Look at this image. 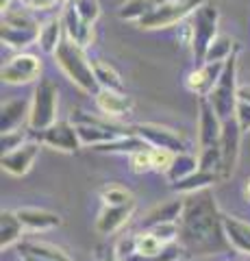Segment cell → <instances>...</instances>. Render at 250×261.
<instances>
[{
  "label": "cell",
  "mask_w": 250,
  "mask_h": 261,
  "mask_svg": "<svg viewBox=\"0 0 250 261\" xmlns=\"http://www.w3.org/2000/svg\"><path fill=\"white\" fill-rule=\"evenodd\" d=\"M135 202H128V205H107L102 209V214L96 220V231L100 235H111L116 233L118 228H122L128 218L133 216Z\"/></svg>",
  "instance_id": "2e32d148"
},
{
  "label": "cell",
  "mask_w": 250,
  "mask_h": 261,
  "mask_svg": "<svg viewBox=\"0 0 250 261\" xmlns=\"http://www.w3.org/2000/svg\"><path fill=\"white\" fill-rule=\"evenodd\" d=\"M24 144V130L15 128V130H7L3 133V152H9L13 148H18V146Z\"/></svg>",
  "instance_id": "8d00e7d4"
},
{
  "label": "cell",
  "mask_w": 250,
  "mask_h": 261,
  "mask_svg": "<svg viewBox=\"0 0 250 261\" xmlns=\"http://www.w3.org/2000/svg\"><path fill=\"white\" fill-rule=\"evenodd\" d=\"M205 3L207 0H168V3L157 7L155 11L144 15V18L137 22V27L142 31H161V29L176 27V24L191 18L193 11Z\"/></svg>",
  "instance_id": "8992f818"
},
{
  "label": "cell",
  "mask_w": 250,
  "mask_h": 261,
  "mask_svg": "<svg viewBox=\"0 0 250 261\" xmlns=\"http://www.w3.org/2000/svg\"><path fill=\"white\" fill-rule=\"evenodd\" d=\"M20 250L24 257H35L44 261H74L66 250H61L59 246H52V244H46V242H24Z\"/></svg>",
  "instance_id": "7402d4cb"
},
{
  "label": "cell",
  "mask_w": 250,
  "mask_h": 261,
  "mask_svg": "<svg viewBox=\"0 0 250 261\" xmlns=\"http://www.w3.org/2000/svg\"><path fill=\"white\" fill-rule=\"evenodd\" d=\"M3 22L11 24V27H31V29L39 27L37 20L33 18V13H31V9L24 5H22V9H11L9 7V9L3 13Z\"/></svg>",
  "instance_id": "f546056e"
},
{
  "label": "cell",
  "mask_w": 250,
  "mask_h": 261,
  "mask_svg": "<svg viewBox=\"0 0 250 261\" xmlns=\"http://www.w3.org/2000/svg\"><path fill=\"white\" fill-rule=\"evenodd\" d=\"M70 3H78V0H70Z\"/></svg>",
  "instance_id": "f6af8a7d"
},
{
  "label": "cell",
  "mask_w": 250,
  "mask_h": 261,
  "mask_svg": "<svg viewBox=\"0 0 250 261\" xmlns=\"http://www.w3.org/2000/svg\"><path fill=\"white\" fill-rule=\"evenodd\" d=\"M241 133L237 120L231 118L224 122L222 126V137H220V152H222V170L220 176L222 178H231L235 172L237 159H239V146H241Z\"/></svg>",
  "instance_id": "9c48e42d"
},
{
  "label": "cell",
  "mask_w": 250,
  "mask_h": 261,
  "mask_svg": "<svg viewBox=\"0 0 250 261\" xmlns=\"http://www.w3.org/2000/svg\"><path fill=\"white\" fill-rule=\"evenodd\" d=\"M174 154L172 150L168 148H150V157H152V170H163V172H168L174 161Z\"/></svg>",
  "instance_id": "836d02e7"
},
{
  "label": "cell",
  "mask_w": 250,
  "mask_h": 261,
  "mask_svg": "<svg viewBox=\"0 0 250 261\" xmlns=\"http://www.w3.org/2000/svg\"><path fill=\"white\" fill-rule=\"evenodd\" d=\"M61 20H63V27H66V35L72 39V42L80 44L83 48L94 42V24L80 18V13L76 11L74 5H70L63 9Z\"/></svg>",
  "instance_id": "5bb4252c"
},
{
  "label": "cell",
  "mask_w": 250,
  "mask_h": 261,
  "mask_svg": "<svg viewBox=\"0 0 250 261\" xmlns=\"http://www.w3.org/2000/svg\"><path fill=\"white\" fill-rule=\"evenodd\" d=\"M104 261H122V259H120L116 252H114V255H107V257H104Z\"/></svg>",
  "instance_id": "b9f144b4"
},
{
  "label": "cell",
  "mask_w": 250,
  "mask_h": 261,
  "mask_svg": "<svg viewBox=\"0 0 250 261\" xmlns=\"http://www.w3.org/2000/svg\"><path fill=\"white\" fill-rule=\"evenodd\" d=\"M0 37H3V42L11 48H26L31 44L37 42L39 37V27L31 29V27H11V24H5L3 22V29H0Z\"/></svg>",
  "instance_id": "44dd1931"
},
{
  "label": "cell",
  "mask_w": 250,
  "mask_h": 261,
  "mask_svg": "<svg viewBox=\"0 0 250 261\" xmlns=\"http://www.w3.org/2000/svg\"><path fill=\"white\" fill-rule=\"evenodd\" d=\"M198 168H200L198 157H193L189 152H179V154H174V161H172L170 170L165 172V176H168V181H170V185H174V183L183 181V178H187L189 174H193Z\"/></svg>",
  "instance_id": "cb8c5ba5"
},
{
  "label": "cell",
  "mask_w": 250,
  "mask_h": 261,
  "mask_svg": "<svg viewBox=\"0 0 250 261\" xmlns=\"http://www.w3.org/2000/svg\"><path fill=\"white\" fill-rule=\"evenodd\" d=\"M244 194H246V198H248V200H250V183H248V185H246V190H244Z\"/></svg>",
  "instance_id": "7bdbcfd3"
},
{
  "label": "cell",
  "mask_w": 250,
  "mask_h": 261,
  "mask_svg": "<svg viewBox=\"0 0 250 261\" xmlns=\"http://www.w3.org/2000/svg\"><path fill=\"white\" fill-rule=\"evenodd\" d=\"M150 231L155 233L157 238H159L161 242H163V244H170V242H174V240L181 235V226L176 224V222H163V224L152 226Z\"/></svg>",
  "instance_id": "e575fe53"
},
{
  "label": "cell",
  "mask_w": 250,
  "mask_h": 261,
  "mask_svg": "<svg viewBox=\"0 0 250 261\" xmlns=\"http://www.w3.org/2000/svg\"><path fill=\"white\" fill-rule=\"evenodd\" d=\"M128 157H131V168H133V172H148V170H152L150 148L137 150V152H133V154H128Z\"/></svg>",
  "instance_id": "d590c367"
},
{
  "label": "cell",
  "mask_w": 250,
  "mask_h": 261,
  "mask_svg": "<svg viewBox=\"0 0 250 261\" xmlns=\"http://www.w3.org/2000/svg\"><path fill=\"white\" fill-rule=\"evenodd\" d=\"M29 109H31V102H26V100H11V102L3 105V120H0L3 133L15 130L24 118L29 120Z\"/></svg>",
  "instance_id": "4316f807"
},
{
  "label": "cell",
  "mask_w": 250,
  "mask_h": 261,
  "mask_svg": "<svg viewBox=\"0 0 250 261\" xmlns=\"http://www.w3.org/2000/svg\"><path fill=\"white\" fill-rule=\"evenodd\" d=\"M217 24H220V9L217 5L207 0L205 5H200L191 15L189 22V33H191V53L198 61H205L209 44L217 37Z\"/></svg>",
  "instance_id": "3957f363"
},
{
  "label": "cell",
  "mask_w": 250,
  "mask_h": 261,
  "mask_svg": "<svg viewBox=\"0 0 250 261\" xmlns=\"http://www.w3.org/2000/svg\"><path fill=\"white\" fill-rule=\"evenodd\" d=\"M22 228L24 224L15 211H3V216H0V246L3 248L13 246L22 238Z\"/></svg>",
  "instance_id": "d4e9b609"
},
{
  "label": "cell",
  "mask_w": 250,
  "mask_h": 261,
  "mask_svg": "<svg viewBox=\"0 0 250 261\" xmlns=\"http://www.w3.org/2000/svg\"><path fill=\"white\" fill-rule=\"evenodd\" d=\"M76 7V11L80 13V18L87 20L90 24H94L100 18V5L98 0H78V3H72Z\"/></svg>",
  "instance_id": "d6a6232c"
},
{
  "label": "cell",
  "mask_w": 250,
  "mask_h": 261,
  "mask_svg": "<svg viewBox=\"0 0 250 261\" xmlns=\"http://www.w3.org/2000/svg\"><path fill=\"white\" fill-rule=\"evenodd\" d=\"M15 214L22 220V224L31 228V231H48V228H57L61 224L59 214H52V211H46V209L24 207V209H18Z\"/></svg>",
  "instance_id": "ac0fdd59"
},
{
  "label": "cell",
  "mask_w": 250,
  "mask_h": 261,
  "mask_svg": "<svg viewBox=\"0 0 250 261\" xmlns=\"http://www.w3.org/2000/svg\"><path fill=\"white\" fill-rule=\"evenodd\" d=\"M59 109V89L52 81L42 79L35 87L33 98H31L29 109V128L31 130H44L57 122Z\"/></svg>",
  "instance_id": "277c9868"
},
{
  "label": "cell",
  "mask_w": 250,
  "mask_h": 261,
  "mask_svg": "<svg viewBox=\"0 0 250 261\" xmlns=\"http://www.w3.org/2000/svg\"><path fill=\"white\" fill-rule=\"evenodd\" d=\"M54 61H57L63 74H66L78 89L90 92V94L100 89L98 81H96V74H94V65L85 55V48L76 42H72L70 37L63 39L61 46L57 48Z\"/></svg>",
  "instance_id": "7a4b0ae2"
},
{
  "label": "cell",
  "mask_w": 250,
  "mask_h": 261,
  "mask_svg": "<svg viewBox=\"0 0 250 261\" xmlns=\"http://www.w3.org/2000/svg\"><path fill=\"white\" fill-rule=\"evenodd\" d=\"M235 55V39L231 35H217L207 48L205 61H227Z\"/></svg>",
  "instance_id": "f1b7e54d"
},
{
  "label": "cell",
  "mask_w": 250,
  "mask_h": 261,
  "mask_svg": "<svg viewBox=\"0 0 250 261\" xmlns=\"http://www.w3.org/2000/svg\"><path fill=\"white\" fill-rule=\"evenodd\" d=\"M224 65H227V61H205V65H200L198 70H193L187 74L185 87H187L191 94H196L198 98H207L213 92L217 81H220Z\"/></svg>",
  "instance_id": "7c38bea8"
},
{
  "label": "cell",
  "mask_w": 250,
  "mask_h": 261,
  "mask_svg": "<svg viewBox=\"0 0 250 261\" xmlns=\"http://www.w3.org/2000/svg\"><path fill=\"white\" fill-rule=\"evenodd\" d=\"M92 65H94V74H96V81H98L100 87L116 89V92H124L122 76H120V72L114 68V65L102 61V59H94Z\"/></svg>",
  "instance_id": "83f0119b"
},
{
  "label": "cell",
  "mask_w": 250,
  "mask_h": 261,
  "mask_svg": "<svg viewBox=\"0 0 250 261\" xmlns=\"http://www.w3.org/2000/svg\"><path fill=\"white\" fill-rule=\"evenodd\" d=\"M163 250H165V244L152 231L137 235V252H142V255H161Z\"/></svg>",
  "instance_id": "1f68e13d"
},
{
  "label": "cell",
  "mask_w": 250,
  "mask_h": 261,
  "mask_svg": "<svg viewBox=\"0 0 250 261\" xmlns=\"http://www.w3.org/2000/svg\"><path fill=\"white\" fill-rule=\"evenodd\" d=\"M220 209L215 198L207 190L193 192L183 207L181 216V240L185 246L209 250L211 246H220V238L224 235Z\"/></svg>",
  "instance_id": "6da1fadb"
},
{
  "label": "cell",
  "mask_w": 250,
  "mask_h": 261,
  "mask_svg": "<svg viewBox=\"0 0 250 261\" xmlns=\"http://www.w3.org/2000/svg\"><path fill=\"white\" fill-rule=\"evenodd\" d=\"M133 252H137V235H126V238H122V240L118 242L116 255H118L120 259L133 255Z\"/></svg>",
  "instance_id": "74e56055"
},
{
  "label": "cell",
  "mask_w": 250,
  "mask_h": 261,
  "mask_svg": "<svg viewBox=\"0 0 250 261\" xmlns=\"http://www.w3.org/2000/svg\"><path fill=\"white\" fill-rule=\"evenodd\" d=\"M39 74H42V61H39V57L29 55V53L15 55L13 59H9L3 65V72H0V76H3L7 85L35 83Z\"/></svg>",
  "instance_id": "52a82bcc"
},
{
  "label": "cell",
  "mask_w": 250,
  "mask_h": 261,
  "mask_svg": "<svg viewBox=\"0 0 250 261\" xmlns=\"http://www.w3.org/2000/svg\"><path fill=\"white\" fill-rule=\"evenodd\" d=\"M198 105H200L198 107V146H200V150L220 146L222 126H224L222 118L215 113L213 105L209 102V98H200Z\"/></svg>",
  "instance_id": "ba28073f"
},
{
  "label": "cell",
  "mask_w": 250,
  "mask_h": 261,
  "mask_svg": "<svg viewBox=\"0 0 250 261\" xmlns=\"http://www.w3.org/2000/svg\"><path fill=\"white\" fill-rule=\"evenodd\" d=\"M96 105L98 109L109 118H122L128 116L133 109V98L126 96L124 92H116V89H104L100 87L96 92Z\"/></svg>",
  "instance_id": "9a60e30c"
},
{
  "label": "cell",
  "mask_w": 250,
  "mask_h": 261,
  "mask_svg": "<svg viewBox=\"0 0 250 261\" xmlns=\"http://www.w3.org/2000/svg\"><path fill=\"white\" fill-rule=\"evenodd\" d=\"M235 120H237V124H239V128L244 130V133H246V130H250V102H244V100L237 102Z\"/></svg>",
  "instance_id": "f35d334b"
},
{
  "label": "cell",
  "mask_w": 250,
  "mask_h": 261,
  "mask_svg": "<svg viewBox=\"0 0 250 261\" xmlns=\"http://www.w3.org/2000/svg\"><path fill=\"white\" fill-rule=\"evenodd\" d=\"M133 133L140 135L144 142L152 148H168L172 152H185V142L179 137L174 128H168V126H161V124H152V122H144V124H137L133 126Z\"/></svg>",
  "instance_id": "30bf717a"
},
{
  "label": "cell",
  "mask_w": 250,
  "mask_h": 261,
  "mask_svg": "<svg viewBox=\"0 0 250 261\" xmlns=\"http://www.w3.org/2000/svg\"><path fill=\"white\" fill-rule=\"evenodd\" d=\"M215 181H220V174H217V172H209V170L198 168L196 172L189 174L187 178H183V181L174 183L172 190L179 192V194H193V192H200V190H207V187H211Z\"/></svg>",
  "instance_id": "603a6c76"
},
{
  "label": "cell",
  "mask_w": 250,
  "mask_h": 261,
  "mask_svg": "<svg viewBox=\"0 0 250 261\" xmlns=\"http://www.w3.org/2000/svg\"><path fill=\"white\" fill-rule=\"evenodd\" d=\"M61 0H22L24 7L29 9H37V11H46V9H52L54 5H59Z\"/></svg>",
  "instance_id": "ab89813d"
},
{
  "label": "cell",
  "mask_w": 250,
  "mask_h": 261,
  "mask_svg": "<svg viewBox=\"0 0 250 261\" xmlns=\"http://www.w3.org/2000/svg\"><path fill=\"white\" fill-rule=\"evenodd\" d=\"M222 226H224V238L231 244V248H235L241 255H250V224L239 218L224 216Z\"/></svg>",
  "instance_id": "e0dca14e"
},
{
  "label": "cell",
  "mask_w": 250,
  "mask_h": 261,
  "mask_svg": "<svg viewBox=\"0 0 250 261\" xmlns=\"http://www.w3.org/2000/svg\"><path fill=\"white\" fill-rule=\"evenodd\" d=\"M237 96H239V100L250 102V85H241L239 92H237Z\"/></svg>",
  "instance_id": "60d3db41"
},
{
  "label": "cell",
  "mask_w": 250,
  "mask_h": 261,
  "mask_svg": "<svg viewBox=\"0 0 250 261\" xmlns=\"http://www.w3.org/2000/svg\"><path fill=\"white\" fill-rule=\"evenodd\" d=\"M168 0H126V3L120 7V20L126 22H140L144 15H148L150 11H155L157 7H161Z\"/></svg>",
  "instance_id": "484cf974"
},
{
  "label": "cell",
  "mask_w": 250,
  "mask_h": 261,
  "mask_svg": "<svg viewBox=\"0 0 250 261\" xmlns=\"http://www.w3.org/2000/svg\"><path fill=\"white\" fill-rule=\"evenodd\" d=\"M39 140H42L48 148L61 150V152H74L83 146L80 144L76 124H70V122H54L52 126L39 130Z\"/></svg>",
  "instance_id": "8fae6325"
},
{
  "label": "cell",
  "mask_w": 250,
  "mask_h": 261,
  "mask_svg": "<svg viewBox=\"0 0 250 261\" xmlns=\"http://www.w3.org/2000/svg\"><path fill=\"white\" fill-rule=\"evenodd\" d=\"M239 87H237V55H233L231 59H227L224 72L217 85L213 87V92L209 94V102L213 105L215 113L222 118V122H227L231 118H235V107L239 102Z\"/></svg>",
  "instance_id": "5b68a950"
},
{
  "label": "cell",
  "mask_w": 250,
  "mask_h": 261,
  "mask_svg": "<svg viewBox=\"0 0 250 261\" xmlns=\"http://www.w3.org/2000/svg\"><path fill=\"white\" fill-rule=\"evenodd\" d=\"M63 31H66V27H63L61 18H50V20H46L42 27H39L37 46L42 48V53H46V55L57 53V48L63 42Z\"/></svg>",
  "instance_id": "d6986e66"
},
{
  "label": "cell",
  "mask_w": 250,
  "mask_h": 261,
  "mask_svg": "<svg viewBox=\"0 0 250 261\" xmlns=\"http://www.w3.org/2000/svg\"><path fill=\"white\" fill-rule=\"evenodd\" d=\"M24 261H44V259H35V257H24Z\"/></svg>",
  "instance_id": "ee69618b"
},
{
  "label": "cell",
  "mask_w": 250,
  "mask_h": 261,
  "mask_svg": "<svg viewBox=\"0 0 250 261\" xmlns=\"http://www.w3.org/2000/svg\"><path fill=\"white\" fill-rule=\"evenodd\" d=\"M104 205H128V202H135L133 194L126 190V187L122 185H109L104 187V190L100 192Z\"/></svg>",
  "instance_id": "4dcf8cb0"
},
{
  "label": "cell",
  "mask_w": 250,
  "mask_h": 261,
  "mask_svg": "<svg viewBox=\"0 0 250 261\" xmlns=\"http://www.w3.org/2000/svg\"><path fill=\"white\" fill-rule=\"evenodd\" d=\"M183 207L185 200L174 198L170 202H163V205H157L155 209H150L146 216H144V226H157L163 222H179L183 216Z\"/></svg>",
  "instance_id": "ffe728a7"
},
{
  "label": "cell",
  "mask_w": 250,
  "mask_h": 261,
  "mask_svg": "<svg viewBox=\"0 0 250 261\" xmlns=\"http://www.w3.org/2000/svg\"><path fill=\"white\" fill-rule=\"evenodd\" d=\"M39 157V144L37 142H24L18 148L9 152H3V170L11 176H24L33 168L35 159Z\"/></svg>",
  "instance_id": "4fadbf2b"
}]
</instances>
